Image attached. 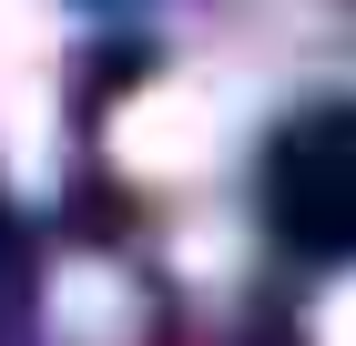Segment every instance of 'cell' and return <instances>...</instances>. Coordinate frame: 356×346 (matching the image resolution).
I'll use <instances>...</instances> for the list:
<instances>
[{"label":"cell","mask_w":356,"mask_h":346,"mask_svg":"<svg viewBox=\"0 0 356 346\" xmlns=\"http://www.w3.org/2000/svg\"><path fill=\"white\" fill-rule=\"evenodd\" d=\"M112 153L133 173H153V184H193L224 153V112H214L204 81H153V92H133L112 112Z\"/></svg>","instance_id":"6da1fadb"},{"label":"cell","mask_w":356,"mask_h":346,"mask_svg":"<svg viewBox=\"0 0 356 346\" xmlns=\"http://www.w3.org/2000/svg\"><path fill=\"white\" fill-rule=\"evenodd\" d=\"M316 346H356V275L326 295V306H316Z\"/></svg>","instance_id":"3957f363"},{"label":"cell","mask_w":356,"mask_h":346,"mask_svg":"<svg viewBox=\"0 0 356 346\" xmlns=\"http://www.w3.org/2000/svg\"><path fill=\"white\" fill-rule=\"evenodd\" d=\"M41 41H51V21H41L31 0H0V61H31Z\"/></svg>","instance_id":"7a4b0ae2"}]
</instances>
